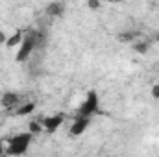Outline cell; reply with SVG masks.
I'll use <instances>...</instances> for the list:
<instances>
[{"mask_svg":"<svg viewBox=\"0 0 159 157\" xmlns=\"http://www.w3.org/2000/svg\"><path fill=\"white\" fill-rule=\"evenodd\" d=\"M34 139V133L32 131H26V133H19L15 137H11L7 141V148H6V155H22L28 152L30 148V142Z\"/></svg>","mask_w":159,"mask_h":157,"instance_id":"obj_1","label":"cell"},{"mask_svg":"<svg viewBox=\"0 0 159 157\" xmlns=\"http://www.w3.org/2000/svg\"><path fill=\"white\" fill-rule=\"evenodd\" d=\"M94 115H104V111H100V98H98V94L94 91H89L87 98L76 109L74 117H94Z\"/></svg>","mask_w":159,"mask_h":157,"instance_id":"obj_2","label":"cell"},{"mask_svg":"<svg viewBox=\"0 0 159 157\" xmlns=\"http://www.w3.org/2000/svg\"><path fill=\"white\" fill-rule=\"evenodd\" d=\"M20 48H19V52H17V56H15V61L17 63H24L34 52H35V37H34V30H30L28 34H24V39L22 43L19 44Z\"/></svg>","mask_w":159,"mask_h":157,"instance_id":"obj_3","label":"cell"},{"mask_svg":"<svg viewBox=\"0 0 159 157\" xmlns=\"http://www.w3.org/2000/svg\"><path fill=\"white\" fill-rule=\"evenodd\" d=\"M34 37H35V52H43L48 44L50 39V32H48V24H43L41 22L39 28L34 30Z\"/></svg>","mask_w":159,"mask_h":157,"instance_id":"obj_4","label":"cell"},{"mask_svg":"<svg viewBox=\"0 0 159 157\" xmlns=\"http://www.w3.org/2000/svg\"><path fill=\"white\" fill-rule=\"evenodd\" d=\"M63 13H65V4L61 0H54V2L46 4V7H44V17H48V19H57Z\"/></svg>","mask_w":159,"mask_h":157,"instance_id":"obj_5","label":"cell"},{"mask_svg":"<svg viewBox=\"0 0 159 157\" xmlns=\"http://www.w3.org/2000/svg\"><path fill=\"white\" fill-rule=\"evenodd\" d=\"M41 124H43L44 131H48V133H56V131L61 128V124H63V115L46 117V118H43V120H41Z\"/></svg>","mask_w":159,"mask_h":157,"instance_id":"obj_6","label":"cell"},{"mask_svg":"<svg viewBox=\"0 0 159 157\" xmlns=\"http://www.w3.org/2000/svg\"><path fill=\"white\" fill-rule=\"evenodd\" d=\"M74 124L70 126V135L72 137H80L91 124V117H74Z\"/></svg>","mask_w":159,"mask_h":157,"instance_id":"obj_7","label":"cell"},{"mask_svg":"<svg viewBox=\"0 0 159 157\" xmlns=\"http://www.w3.org/2000/svg\"><path fill=\"white\" fill-rule=\"evenodd\" d=\"M19 100H20V96H19L17 92L9 91V92H4V94H2V98H0V104H2V107L9 109V107H13L15 104H19Z\"/></svg>","mask_w":159,"mask_h":157,"instance_id":"obj_8","label":"cell"},{"mask_svg":"<svg viewBox=\"0 0 159 157\" xmlns=\"http://www.w3.org/2000/svg\"><path fill=\"white\" fill-rule=\"evenodd\" d=\"M141 32L139 30H128V32H122L117 35V41L119 43H133V41H139L141 39Z\"/></svg>","mask_w":159,"mask_h":157,"instance_id":"obj_9","label":"cell"},{"mask_svg":"<svg viewBox=\"0 0 159 157\" xmlns=\"http://www.w3.org/2000/svg\"><path fill=\"white\" fill-rule=\"evenodd\" d=\"M22 39H24V32H20V30H17L11 37H7L6 39V46L7 48H13V46H19L20 43H22Z\"/></svg>","mask_w":159,"mask_h":157,"instance_id":"obj_10","label":"cell"},{"mask_svg":"<svg viewBox=\"0 0 159 157\" xmlns=\"http://www.w3.org/2000/svg\"><path fill=\"white\" fill-rule=\"evenodd\" d=\"M35 111V104L34 102H26V104H22L17 111H15V115L17 117H26V115H30V113H34Z\"/></svg>","mask_w":159,"mask_h":157,"instance_id":"obj_11","label":"cell"},{"mask_svg":"<svg viewBox=\"0 0 159 157\" xmlns=\"http://www.w3.org/2000/svg\"><path fill=\"white\" fill-rule=\"evenodd\" d=\"M150 44H152L150 41H141L139 39L137 43H133V50L139 52V54H146V52L150 50Z\"/></svg>","mask_w":159,"mask_h":157,"instance_id":"obj_12","label":"cell"},{"mask_svg":"<svg viewBox=\"0 0 159 157\" xmlns=\"http://www.w3.org/2000/svg\"><path fill=\"white\" fill-rule=\"evenodd\" d=\"M28 129H30L34 135H37V133H41V131H44L43 124H41V122H37V120H32V122L28 124Z\"/></svg>","mask_w":159,"mask_h":157,"instance_id":"obj_13","label":"cell"},{"mask_svg":"<svg viewBox=\"0 0 159 157\" xmlns=\"http://www.w3.org/2000/svg\"><path fill=\"white\" fill-rule=\"evenodd\" d=\"M100 6H102V2H100V0H87V7H89V9H93V11L100 9Z\"/></svg>","mask_w":159,"mask_h":157,"instance_id":"obj_14","label":"cell"},{"mask_svg":"<svg viewBox=\"0 0 159 157\" xmlns=\"http://www.w3.org/2000/svg\"><path fill=\"white\" fill-rule=\"evenodd\" d=\"M152 98L159 100V83H156V85L152 87Z\"/></svg>","mask_w":159,"mask_h":157,"instance_id":"obj_15","label":"cell"},{"mask_svg":"<svg viewBox=\"0 0 159 157\" xmlns=\"http://www.w3.org/2000/svg\"><path fill=\"white\" fill-rule=\"evenodd\" d=\"M6 39H7V37H6V34L0 30V44H4V43H6Z\"/></svg>","mask_w":159,"mask_h":157,"instance_id":"obj_16","label":"cell"},{"mask_svg":"<svg viewBox=\"0 0 159 157\" xmlns=\"http://www.w3.org/2000/svg\"><path fill=\"white\" fill-rule=\"evenodd\" d=\"M4 154H6V148H4V146H2V142H0V157L4 155Z\"/></svg>","mask_w":159,"mask_h":157,"instance_id":"obj_17","label":"cell"},{"mask_svg":"<svg viewBox=\"0 0 159 157\" xmlns=\"http://www.w3.org/2000/svg\"><path fill=\"white\" fill-rule=\"evenodd\" d=\"M109 4H119V2H124V0H107Z\"/></svg>","mask_w":159,"mask_h":157,"instance_id":"obj_18","label":"cell"},{"mask_svg":"<svg viewBox=\"0 0 159 157\" xmlns=\"http://www.w3.org/2000/svg\"><path fill=\"white\" fill-rule=\"evenodd\" d=\"M156 41H157V43H159V34H157V35H156Z\"/></svg>","mask_w":159,"mask_h":157,"instance_id":"obj_19","label":"cell"}]
</instances>
